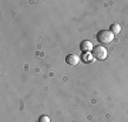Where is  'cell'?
I'll list each match as a JSON object with an SVG mask.
<instances>
[{
    "label": "cell",
    "mask_w": 128,
    "mask_h": 122,
    "mask_svg": "<svg viewBox=\"0 0 128 122\" xmlns=\"http://www.w3.org/2000/svg\"><path fill=\"white\" fill-rule=\"evenodd\" d=\"M97 41L102 44H110L114 41V34L110 31V30H101V31L97 33Z\"/></svg>",
    "instance_id": "6da1fadb"
},
{
    "label": "cell",
    "mask_w": 128,
    "mask_h": 122,
    "mask_svg": "<svg viewBox=\"0 0 128 122\" xmlns=\"http://www.w3.org/2000/svg\"><path fill=\"white\" fill-rule=\"evenodd\" d=\"M92 55H94L96 60H105L107 55H108V53H107L104 45H96L92 48Z\"/></svg>",
    "instance_id": "7a4b0ae2"
},
{
    "label": "cell",
    "mask_w": 128,
    "mask_h": 122,
    "mask_svg": "<svg viewBox=\"0 0 128 122\" xmlns=\"http://www.w3.org/2000/svg\"><path fill=\"white\" fill-rule=\"evenodd\" d=\"M92 48H94V45H92L91 41L84 40V41L80 43V50H81L82 53H90V51H92Z\"/></svg>",
    "instance_id": "3957f363"
},
{
    "label": "cell",
    "mask_w": 128,
    "mask_h": 122,
    "mask_svg": "<svg viewBox=\"0 0 128 122\" xmlns=\"http://www.w3.org/2000/svg\"><path fill=\"white\" fill-rule=\"evenodd\" d=\"M66 63L68 64V65H78L80 63V57L77 54H68L66 57Z\"/></svg>",
    "instance_id": "277c9868"
},
{
    "label": "cell",
    "mask_w": 128,
    "mask_h": 122,
    "mask_svg": "<svg viewBox=\"0 0 128 122\" xmlns=\"http://www.w3.org/2000/svg\"><path fill=\"white\" fill-rule=\"evenodd\" d=\"M82 63H91V61H94V55H92V51H90V53H84L81 57Z\"/></svg>",
    "instance_id": "5b68a950"
},
{
    "label": "cell",
    "mask_w": 128,
    "mask_h": 122,
    "mask_svg": "<svg viewBox=\"0 0 128 122\" xmlns=\"http://www.w3.org/2000/svg\"><path fill=\"white\" fill-rule=\"evenodd\" d=\"M110 31L112 33V34H118L120 31H121V26L120 24H117V23H114V24H111V27H110Z\"/></svg>",
    "instance_id": "8992f818"
},
{
    "label": "cell",
    "mask_w": 128,
    "mask_h": 122,
    "mask_svg": "<svg viewBox=\"0 0 128 122\" xmlns=\"http://www.w3.org/2000/svg\"><path fill=\"white\" fill-rule=\"evenodd\" d=\"M37 122H50V118L47 117V115H41L40 118H38V121Z\"/></svg>",
    "instance_id": "52a82bcc"
}]
</instances>
